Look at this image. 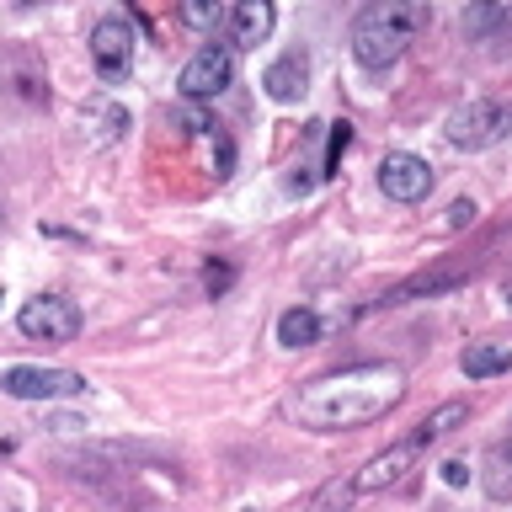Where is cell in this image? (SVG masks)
Segmentation results:
<instances>
[{"label":"cell","instance_id":"obj_1","mask_svg":"<svg viewBox=\"0 0 512 512\" xmlns=\"http://www.w3.org/2000/svg\"><path fill=\"white\" fill-rule=\"evenodd\" d=\"M400 395H406V374L395 363H352V368L310 379L288 400V411L315 432H342V427H363L374 416L395 411Z\"/></svg>","mask_w":512,"mask_h":512},{"label":"cell","instance_id":"obj_2","mask_svg":"<svg viewBox=\"0 0 512 512\" xmlns=\"http://www.w3.org/2000/svg\"><path fill=\"white\" fill-rule=\"evenodd\" d=\"M427 27L422 0H368L352 22V59L363 70H390L406 54V43H416V32Z\"/></svg>","mask_w":512,"mask_h":512},{"label":"cell","instance_id":"obj_3","mask_svg":"<svg viewBox=\"0 0 512 512\" xmlns=\"http://www.w3.org/2000/svg\"><path fill=\"white\" fill-rule=\"evenodd\" d=\"M448 144H459V150H486V144L507 139L512 128V107L507 102H491V96H475V102H464L448 112Z\"/></svg>","mask_w":512,"mask_h":512},{"label":"cell","instance_id":"obj_4","mask_svg":"<svg viewBox=\"0 0 512 512\" xmlns=\"http://www.w3.org/2000/svg\"><path fill=\"white\" fill-rule=\"evenodd\" d=\"M0 390L11 400H70V395H86V374L75 368H6L0 374Z\"/></svg>","mask_w":512,"mask_h":512},{"label":"cell","instance_id":"obj_5","mask_svg":"<svg viewBox=\"0 0 512 512\" xmlns=\"http://www.w3.org/2000/svg\"><path fill=\"white\" fill-rule=\"evenodd\" d=\"M16 326H22V336H32V342H75L80 310L64 294H38V299L22 304Z\"/></svg>","mask_w":512,"mask_h":512},{"label":"cell","instance_id":"obj_6","mask_svg":"<svg viewBox=\"0 0 512 512\" xmlns=\"http://www.w3.org/2000/svg\"><path fill=\"white\" fill-rule=\"evenodd\" d=\"M235 80V48L230 43H203L198 54L187 59V70H182V96L187 102H208V96H219L224 86Z\"/></svg>","mask_w":512,"mask_h":512},{"label":"cell","instance_id":"obj_7","mask_svg":"<svg viewBox=\"0 0 512 512\" xmlns=\"http://www.w3.org/2000/svg\"><path fill=\"white\" fill-rule=\"evenodd\" d=\"M91 59L102 80H128V70H134V27L123 16H102L91 27Z\"/></svg>","mask_w":512,"mask_h":512},{"label":"cell","instance_id":"obj_8","mask_svg":"<svg viewBox=\"0 0 512 512\" xmlns=\"http://www.w3.org/2000/svg\"><path fill=\"white\" fill-rule=\"evenodd\" d=\"M416 459H422V443H416V438H400V443L384 448V454L368 459L363 470L352 475V486H358V496H379V491L400 486V480L416 470Z\"/></svg>","mask_w":512,"mask_h":512},{"label":"cell","instance_id":"obj_9","mask_svg":"<svg viewBox=\"0 0 512 512\" xmlns=\"http://www.w3.org/2000/svg\"><path fill=\"white\" fill-rule=\"evenodd\" d=\"M379 187H384V198H395V203H422L432 192V166L422 155L390 150L379 160Z\"/></svg>","mask_w":512,"mask_h":512},{"label":"cell","instance_id":"obj_10","mask_svg":"<svg viewBox=\"0 0 512 512\" xmlns=\"http://www.w3.org/2000/svg\"><path fill=\"white\" fill-rule=\"evenodd\" d=\"M272 22H278L272 0H240V6H235V43H240V48L267 43V38H272Z\"/></svg>","mask_w":512,"mask_h":512},{"label":"cell","instance_id":"obj_11","mask_svg":"<svg viewBox=\"0 0 512 512\" xmlns=\"http://www.w3.org/2000/svg\"><path fill=\"white\" fill-rule=\"evenodd\" d=\"M304 75H310V64H304V54L294 48V54H283V59L262 75V86H267L272 102H294V96L304 91Z\"/></svg>","mask_w":512,"mask_h":512},{"label":"cell","instance_id":"obj_12","mask_svg":"<svg viewBox=\"0 0 512 512\" xmlns=\"http://www.w3.org/2000/svg\"><path fill=\"white\" fill-rule=\"evenodd\" d=\"M459 368L470 379H496V374H507V368H512V352L496 347V342H470L459 352Z\"/></svg>","mask_w":512,"mask_h":512},{"label":"cell","instance_id":"obj_13","mask_svg":"<svg viewBox=\"0 0 512 512\" xmlns=\"http://www.w3.org/2000/svg\"><path fill=\"white\" fill-rule=\"evenodd\" d=\"M459 422H470V400H448V406H438L422 427H416V443H422V448L438 443V438H448V432H454Z\"/></svg>","mask_w":512,"mask_h":512},{"label":"cell","instance_id":"obj_14","mask_svg":"<svg viewBox=\"0 0 512 512\" xmlns=\"http://www.w3.org/2000/svg\"><path fill=\"white\" fill-rule=\"evenodd\" d=\"M278 342H283V347H310V342H320V315H315V310H283V315H278Z\"/></svg>","mask_w":512,"mask_h":512},{"label":"cell","instance_id":"obj_15","mask_svg":"<svg viewBox=\"0 0 512 512\" xmlns=\"http://www.w3.org/2000/svg\"><path fill=\"white\" fill-rule=\"evenodd\" d=\"M486 491L496 496V502L512 496V443H496L486 454Z\"/></svg>","mask_w":512,"mask_h":512},{"label":"cell","instance_id":"obj_16","mask_svg":"<svg viewBox=\"0 0 512 512\" xmlns=\"http://www.w3.org/2000/svg\"><path fill=\"white\" fill-rule=\"evenodd\" d=\"M352 502H358V486H352V475H336V480H326V486L310 496V512H347Z\"/></svg>","mask_w":512,"mask_h":512},{"label":"cell","instance_id":"obj_17","mask_svg":"<svg viewBox=\"0 0 512 512\" xmlns=\"http://www.w3.org/2000/svg\"><path fill=\"white\" fill-rule=\"evenodd\" d=\"M182 16L198 32H214L219 27V6H214V0H182Z\"/></svg>","mask_w":512,"mask_h":512},{"label":"cell","instance_id":"obj_18","mask_svg":"<svg viewBox=\"0 0 512 512\" xmlns=\"http://www.w3.org/2000/svg\"><path fill=\"white\" fill-rule=\"evenodd\" d=\"M352 144V123H331V144H326V176H336V166H342V150Z\"/></svg>","mask_w":512,"mask_h":512},{"label":"cell","instance_id":"obj_19","mask_svg":"<svg viewBox=\"0 0 512 512\" xmlns=\"http://www.w3.org/2000/svg\"><path fill=\"white\" fill-rule=\"evenodd\" d=\"M230 278H235V272H230V267H224V262H214V267H208V272H203V283H208V294H224V288H230Z\"/></svg>","mask_w":512,"mask_h":512},{"label":"cell","instance_id":"obj_20","mask_svg":"<svg viewBox=\"0 0 512 512\" xmlns=\"http://www.w3.org/2000/svg\"><path fill=\"white\" fill-rule=\"evenodd\" d=\"M443 480H448V486H464V480H470V464H464V459H448V464H443Z\"/></svg>","mask_w":512,"mask_h":512},{"label":"cell","instance_id":"obj_21","mask_svg":"<svg viewBox=\"0 0 512 512\" xmlns=\"http://www.w3.org/2000/svg\"><path fill=\"white\" fill-rule=\"evenodd\" d=\"M475 219V203H454L448 208V230H459V224H470Z\"/></svg>","mask_w":512,"mask_h":512},{"label":"cell","instance_id":"obj_22","mask_svg":"<svg viewBox=\"0 0 512 512\" xmlns=\"http://www.w3.org/2000/svg\"><path fill=\"white\" fill-rule=\"evenodd\" d=\"M507 304H512V294H507Z\"/></svg>","mask_w":512,"mask_h":512}]
</instances>
